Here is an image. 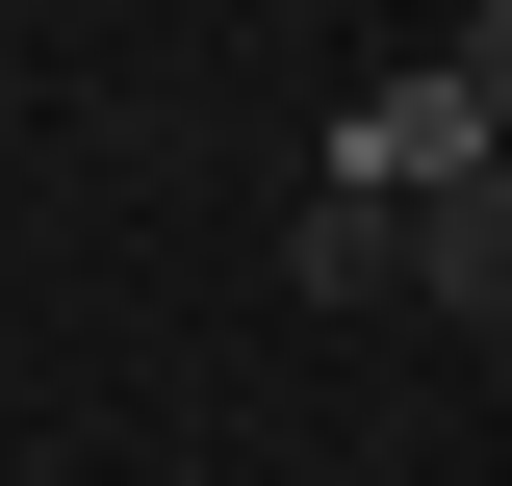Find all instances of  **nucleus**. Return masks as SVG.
Wrapping results in <instances>:
<instances>
[{
	"label": "nucleus",
	"mask_w": 512,
	"mask_h": 486,
	"mask_svg": "<svg viewBox=\"0 0 512 486\" xmlns=\"http://www.w3.org/2000/svg\"><path fill=\"white\" fill-rule=\"evenodd\" d=\"M487 154H512V128L461 103V77H384V103L333 128V205H384V231H410V205H436V180H487Z\"/></svg>",
	"instance_id": "f257e3e1"
},
{
	"label": "nucleus",
	"mask_w": 512,
	"mask_h": 486,
	"mask_svg": "<svg viewBox=\"0 0 512 486\" xmlns=\"http://www.w3.org/2000/svg\"><path fill=\"white\" fill-rule=\"evenodd\" d=\"M410 282H436L461 333H512V154H487V180H436V205H410Z\"/></svg>",
	"instance_id": "f03ea898"
},
{
	"label": "nucleus",
	"mask_w": 512,
	"mask_h": 486,
	"mask_svg": "<svg viewBox=\"0 0 512 486\" xmlns=\"http://www.w3.org/2000/svg\"><path fill=\"white\" fill-rule=\"evenodd\" d=\"M461 103H487V128H512V0H487V26H461Z\"/></svg>",
	"instance_id": "7ed1b4c3"
}]
</instances>
